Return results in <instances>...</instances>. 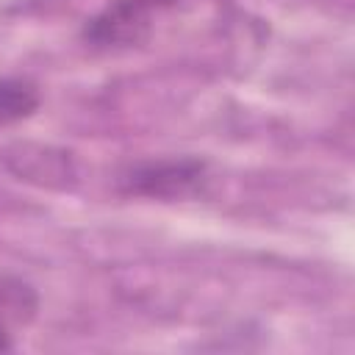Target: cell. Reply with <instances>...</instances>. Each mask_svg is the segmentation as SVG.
<instances>
[{
  "mask_svg": "<svg viewBox=\"0 0 355 355\" xmlns=\"http://www.w3.org/2000/svg\"><path fill=\"white\" fill-rule=\"evenodd\" d=\"M3 164L17 180L33 183L39 189L67 191L78 183V166L72 153L53 144L14 141L3 150Z\"/></svg>",
  "mask_w": 355,
  "mask_h": 355,
  "instance_id": "7a4b0ae2",
  "label": "cell"
},
{
  "mask_svg": "<svg viewBox=\"0 0 355 355\" xmlns=\"http://www.w3.org/2000/svg\"><path fill=\"white\" fill-rule=\"evenodd\" d=\"M150 17L153 11L130 0H114L103 11H97L92 19H86L80 36L92 50H105V53L130 50L147 42L150 28H153Z\"/></svg>",
  "mask_w": 355,
  "mask_h": 355,
  "instance_id": "3957f363",
  "label": "cell"
},
{
  "mask_svg": "<svg viewBox=\"0 0 355 355\" xmlns=\"http://www.w3.org/2000/svg\"><path fill=\"white\" fill-rule=\"evenodd\" d=\"M11 349V333H8V316L0 308V352Z\"/></svg>",
  "mask_w": 355,
  "mask_h": 355,
  "instance_id": "5b68a950",
  "label": "cell"
},
{
  "mask_svg": "<svg viewBox=\"0 0 355 355\" xmlns=\"http://www.w3.org/2000/svg\"><path fill=\"white\" fill-rule=\"evenodd\" d=\"M205 186H208V164L194 155L139 161L122 169L119 175L122 194L161 200V202L194 200L205 194Z\"/></svg>",
  "mask_w": 355,
  "mask_h": 355,
  "instance_id": "6da1fadb",
  "label": "cell"
},
{
  "mask_svg": "<svg viewBox=\"0 0 355 355\" xmlns=\"http://www.w3.org/2000/svg\"><path fill=\"white\" fill-rule=\"evenodd\" d=\"M42 103L39 86L28 78H0V128L28 119Z\"/></svg>",
  "mask_w": 355,
  "mask_h": 355,
  "instance_id": "277c9868",
  "label": "cell"
},
{
  "mask_svg": "<svg viewBox=\"0 0 355 355\" xmlns=\"http://www.w3.org/2000/svg\"><path fill=\"white\" fill-rule=\"evenodd\" d=\"M130 3H136V6H141L147 11H155V8H164V6H169L175 0H130Z\"/></svg>",
  "mask_w": 355,
  "mask_h": 355,
  "instance_id": "8992f818",
  "label": "cell"
}]
</instances>
